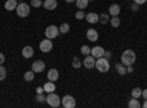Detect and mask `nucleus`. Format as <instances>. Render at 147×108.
<instances>
[{"instance_id": "f257e3e1", "label": "nucleus", "mask_w": 147, "mask_h": 108, "mask_svg": "<svg viewBox=\"0 0 147 108\" xmlns=\"http://www.w3.org/2000/svg\"><path fill=\"white\" fill-rule=\"evenodd\" d=\"M136 60H137L136 51H132L131 48L125 50L124 53H122V56H121V63L125 64V66H132L134 63H136Z\"/></svg>"}, {"instance_id": "f03ea898", "label": "nucleus", "mask_w": 147, "mask_h": 108, "mask_svg": "<svg viewBox=\"0 0 147 108\" xmlns=\"http://www.w3.org/2000/svg\"><path fill=\"white\" fill-rule=\"evenodd\" d=\"M97 72H100V73H107L110 70V63L106 57H100V58H96V66Z\"/></svg>"}, {"instance_id": "7ed1b4c3", "label": "nucleus", "mask_w": 147, "mask_h": 108, "mask_svg": "<svg viewBox=\"0 0 147 108\" xmlns=\"http://www.w3.org/2000/svg\"><path fill=\"white\" fill-rule=\"evenodd\" d=\"M46 104H49L53 108H57L62 104V99H60V97L56 92H50V93H47V97H46Z\"/></svg>"}, {"instance_id": "20e7f679", "label": "nucleus", "mask_w": 147, "mask_h": 108, "mask_svg": "<svg viewBox=\"0 0 147 108\" xmlns=\"http://www.w3.org/2000/svg\"><path fill=\"white\" fill-rule=\"evenodd\" d=\"M16 15L19 18H27L31 12V5H27V3H18L16 6Z\"/></svg>"}, {"instance_id": "39448f33", "label": "nucleus", "mask_w": 147, "mask_h": 108, "mask_svg": "<svg viewBox=\"0 0 147 108\" xmlns=\"http://www.w3.org/2000/svg\"><path fill=\"white\" fill-rule=\"evenodd\" d=\"M59 34H60V32H59V27H56V25H49V27L46 28V31H44L46 38H50V40L56 38Z\"/></svg>"}, {"instance_id": "423d86ee", "label": "nucleus", "mask_w": 147, "mask_h": 108, "mask_svg": "<svg viewBox=\"0 0 147 108\" xmlns=\"http://www.w3.org/2000/svg\"><path fill=\"white\" fill-rule=\"evenodd\" d=\"M53 50V42L50 38H46L40 41V51L41 53H50Z\"/></svg>"}, {"instance_id": "0eeeda50", "label": "nucleus", "mask_w": 147, "mask_h": 108, "mask_svg": "<svg viewBox=\"0 0 147 108\" xmlns=\"http://www.w3.org/2000/svg\"><path fill=\"white\" fill-rule=\"evenodd\" d=\"M75 105H77V101L74 97H71V95H65L62 98V107L63 108H75Z\"/></svg>"}, {"instance_id": "6e6552de", "label": "nucleus", "mask_w": 147, "mask_h": 108, "mask_svg": "<svg viewBox=\"0 0 147 108\" xmlns=\"http://www.w3.org/2000/svg\"><path fill=\"white\" fill-rule=\"evenodd\" d=\"M44 69H46V63L43 60H37V62H34L32 66H31V70L35 72V73H41V72H44Z\"/></svg>"}, {"instance_id": "1a4fd4ad", "label": "nucleus", "mask_w": 147, "mask_h": 108, "mask_svg": "<svg viewBox=\"0 0 147 108\" xmlns=\"http://www.w3.org/2000/svg\"><path fill=\"white\" fill-rule=\"evenodd\" d=\"M82 66H84L85 69H93V67L96 66V58H94L91 54L85 56V58L82 60Z\"/></svg>"}, {"instance_id": "9d476101", "label": "nucleus", "mask_w": 147, "mask_h": 108, "mask_svg": "<svg viewBox=\"0 0 147 108\" xmlns=\"http://www.w3.org/2000/svg\"><path fill=\"white\" fill-rule=\"evenodd\" d=\"M105 48H103V47H99V45H97V47H93V48H91V56L94 57V58H100V57H103L105 56Z\"/></svg>"}, {"instance_id": "9b49d317", "label": "nucleus", "mask_w": 147, "mask_h": 108, "mask_svg": "<svg viewBox=\"0 0 147 108\" xmlns=\"http://www.w3.org/2000/svg\"><path fill=\"white\" fill-rule=\"evenodd\" d=\"M85 35H87V40H88V41H91V42H94V41H97V40H99V32H97L94 28H90V29H87Z\"/></svg>"}, {"instance_id": "f8f14e48", "label": "nucleus", "mask_w": 147, "mask_h": 108, "mask_svg": "<svg viewBox=\"0 0 147 108\" xmlns=\"http://www.w3.org/2000/svg\"><path fill=\"white\" fill-rule=\"evenodd\" d=\"M109 15L110 16H119L121 15V5L118 3H113L109 6Z\"/></svg>"}, {"instance_id": "ddd939ff", "label": "nucleus", "mask_w": 147, "mask_h": 108, "mask_svg": "<svg viewBox=\"0 0 147 108\" xmlns=\"http://www.w3.org/2000/svg\"><path fill=\"white\" fill-rule=\"evenodd\" d=\"M43 7L46 10H55L57 7V0H44V2H43Z\"/></svg>"}, {"instance_id": "4468645a", "label": "nucleus", "mask_w": 147, "mask_h": 108, "mask_svg": "<svg viewBox=\"0 0 147 108\" xmlns=\"http://www.w3.org/2000/svg\"><path fill=\"white\" fill-rule=\"evenodd\" d=\"M21 53H22V57H24V58H31V57L34 56V48H32L31 45H25V47L22 48Z\"/></svg>"}, {"instance_id": "2eb2a0df", "label": "nucleus", "mask_w": 147, "mask_h": 108, "mask_svg": "<svg viewBox=\"0 0 147 108\" xmlns=\"http://www.w3.org/2000/svg\"><path fill=\"white\" fill-rule=\"evenodd\" d=\"M47 79L49 80H52V82H56L57 79H59V72H57V69H50L47 72Z\"/></svg>"}, {"instance_id": "dca6fc26", "label": "nucleus", "mask_w": 147, "mask_h": 108, "mask_svg": "<svg viewBox=\"0 0 147 108\" xmlns=\"http://www.w3.org/2000/svg\"><path fill=\"white\" fill-rule=\"evenodd\" d=\"M85 21H87L88 23H97L99 22V15L94 13V12H90V13L85 15Z\"/></svg>"}, {"instance_id": "f3484780", "label": "nucleus", "mask_w": 147, "mask_h": 108, "mask_svg": "<svg viewBox=\"0 0 147 108\" xmlns=\"http://www.w3.org/2000/svg\"><path fill=\"white\" fill-rule=\"evenodd\" d=\"M43 88H44V92H47V93L56 91V85H55V82H52V80H47L43 85Z\"/></svg>"}, {"instance_id": "a211bd4d", "label": "nucleus", "mask_w": 147, "mask_h": 108, "mask_svg": "<svg viewBox=\"0 0 147 108\" xmlns=\"http://www.w3.org/2000/svg\"><path fill=\"white\" fill-rule=\"evenodd\" d=\"M18 6V2L16 0H6V3H5V9L7 12H12V10H15Z\"/></svg>"}, {"instance_id": "6ab92c4d", "label": "nucleus", "mask_w": 147, "mask_h": 108, "mask_svg": "<svg viewBox=\"0 0 147 108\" xmlns=\"http://www.w3.org/2000/svg\"><path fill=\"white\" fill-rule=\"evenodd\" d=\"M115 69H116V72H118V75H121V76L128 75V73H127V66H125V64H122V63H116Z\"/></svg>"}, {"instance_id": "aec40b11", "label": "nucleus", "mask_w": 147, "mask_h": 108, "mask_svg": "<svg viewBox=\"0 0 147 108\" xmlns=\"http://www.w3.org/2000/svg\"><path fill=\"white\" fill-rule=\"evenodd\" d=\"M109 23H110V27H112V28H118L121 25L119 16H112V18H110V21H109Z\"/></svg>"}, {"instance_id": "412c9836", "label": "nucleus", "mask_w": 147, "mask_h": 108, "mask_svg": "<svg viewBox=\"0 0 147 108\" xmlns=\"http://www.w3.org/2000/svg\"><path fill=\"white\" fill-rule=\"evenodd\" d=\"M34 78H35V72H32V70H28V72L24 73V79H25L27 82H32Z\"/></svg>"}, {"instance_id": "4be33fe9", "label": "nucleus", "mask_w": 147, "mask_h": 108, "mask_svg": "<svg viewBox=\"0 0 147 108\" xmlns=\"http://www.w3.org/2000/svg\"><path fill=\"white\" fill-rule=\"evenodd\" d=\"M88 0H75V5H77V7L78 9H81V10H84L85 7L88 6Z\"/></svg>"}, {"instance_id": "5701e85b", "label": "nucleus", "mask_w": 147, "mask_h": 108, "mask_svg": "<svg viewBox=\"0 0 147 108\" xmlns=\"http://www.w3.org/2000/svg\"><path fill=\"white\" fill-rule=\"evenodd\" d=\"M128 107H129V108H140L141 104H140L138 98H131L129 102H128Z\"/></svg>"}, {"instance_id": "b1692460", "label": "nucleus", "mask_w": 147, "mask_h": 108, "mask_svg": "<svg viewBox=\"0 0 147 108\" xmlns=\"http://www.w3.org/2000/svg\"><path fill=\"white\" fill-rule=\"evenodd\" d=\"M69 29H71V27H69V23H66V22H63L62 25L59 27V32L60 34H68Z\"/></svg>"}, {"instance_id": "393cba45", "label": "nucleus", "mask_w": 147, "mask_h": 108, "mask_svg": "<svg viewBox=\"0 0 147 108\" xmlns=\"http://www.w3.org/2000/svg\"><path fill=\"white\" fill-rule=\"evenodd\" d=\"M72 67H74V69L82 67V60H80L78 57H74V58H72Z\"/></svg>"}, {"instance_id": "a878e982", "label": "nucleus", "mask_w": 147, "mask_h": 108, "mask_svg": "<svg viewBox=\"0 0 147 108\" xmlns=\"http://www.w3.org/2000/svg\"><path fill=\"white\" fill-rule=\"evenodd\" d=\"M141 92H143L141 88H134L132 92H131V97L132 98H141Z\"/></svg>"}, {"instance_id": "bb28decb", "label": "nucleus", "mask_w": 147, "mask_h": 108, "mask_svg": "<svg viewBox=\"0 0 147 108\" xmlns=\"http://www.w3.org/2000/svg\"><path fill=\"white\" fill-rule=\"evenodd\" d=\"M109 21H110V19H109V13H102V15H99V22L103 23V25H106Z\"/></svg>"}, {"instance_id": "cd10ccee", "label": "nucleus", "mask_w": 147, "mask_h": 108, "mask_svg": "<svg viewBox=\"0 0 147 108\" xmlns=\"http://www.w3.org/2000/svg\"><path fill=\"white\" fill-rule=\"evenodd\" d=\"M6 76H7V72H6V69L3 67V64H0V82L5 80V79H6Z\"/></svg>"}, {"instance_id": "c85d7f7f", "label": "nucleus", "mask_w": 147, "mask_h": 108, "mask_svg": "<svg viewBox=\"0 0 147 108\" xmlns=\"http://www.w3.org/2000/svg\"><path fill=\"white\" fill-rule=\"evenodd\" d=\"M32 7H37L38 9L40 6H43V0H31V3H30Z\"/></svg>"}, {"instance_id": "c756f323", "label": "nucleus", "mask_w": 147, "mask_h": 108, "mask_svg": "<svg viewBox=\"0 0 147 108\" xmlns=\"http://www.w3.org/2000/svg\"><path fill=\"white\" fill-rule=\"evenodd\" d=\"M81 53H82L84 56H88V54L91 53V48H90L88 45H82V47H81Z\"/></svg>"}, {"instance_id": "7c9ffc66", "label": "nucleus", "mask_w": 147, "mask_h": 108, "mask_svg": "<svg viewBox=\"0 0 147 108\" xmlns=\"http://www.w3.org/2000/svg\"><path fill=\"white\" fill-rule=\"evenodd\" d=\"M75 18H77L78 21L84 19V18H85V13H84V10H81V9H80V10L77 12V13H75Z\"/></svg>"}, {"instance_id": "2f4dec72", "label": "nucleus", "mask_w": 147, "mask_h": 108, "mask_svg": "<svg viewBox=\"0 0 147 108\" xmlns=\"http://www.w3.org/2000/svg\"><path fill=\"white\" fill-rule=\"evenodd\" d=\"M35 99L38 101V102H46V97H44L43 93H37V98Z\"/></svg>"}, {"instance_id": "473e14b6", "label": "nucleus", "mask_w": 147, "mask_h": 108, "mask_svg": "<svg viewBox=\"0 0 147 108\" xmlns=\"http://www.w3.org/2000/svg\"><path fill=\"white\" fill-rule=\"evenodd\" d=\"M5 60H6L5 54H3V53H0V64H3V63H5Z\"/></svg>"}, {"instance_id": "72a5a7b5", "label": "nucleus", "mask_w": 147, "mask_h": 108, "mask_svg": "<svg viewBox=\"0 0 147 108\" xmlns=\"http://www.w3.org/2000/svg\"><path fill=\"white\" fill-rule=\"evenodd\" d=\"M132 2H134V3H137V5H144L147 0H132Z\"/></svg>"}, {"instance_id": "f704fd0d", "label": "nucleus", "mask_w": 147, "mask_h": 108, "mask_svg": "<svg viewBox=\"0 0 147 108\" xmlns=\"http://www.w3.org/2000/svg\"><path fill=\"white\" fill-rule=\"evenodd\" d=\"M138 7H140V5H137V3H134V5L131 6V9H132L134 12H137V10H138Z\"/></svg>"}, {"instance_id": "c9c22d12", "label": "nucleus", "mask_w": 147, "mask_h": 108, "mask_svg": "<svg viewBox=\"0 0 147 108\" xmlns=\"http://www.w3.org/2000/svg\"><path fill=\"white\" fill-rule=\"evenodd\" d=\"M103 57H106V58L109 60L110 57H112V53H110V51H105V56H103Z\"/></svg>"}, {"instance_id": "e433bc0d", "label": "nucleus", "mask_w": 147, "mask_h": 108, "mask_svg": "<svg viewBox=\"0 0 147 108\" xmlns=\"http://www.w3.org/2000/svg\"><path fill=\"white\" fill-rule=\"evenodd\" d=\"M134 72V67L132 66H127V73H132Z\"/></svg>"}, {"instance_id": "4c0bfd02", "label": "nucleus", "mask_w": 147, "mask_h": 108, "mask_svg": "<svg viewBox=\"0 0 147 108\" xmlns=\"http://www.w3.org/2000/svg\"><path fill=\"white\" fill-rule=\"evenodd\" d=\"M141 97H143L144 99H147V89H144V91L141 92Z\"/></svg>"}, {"instance_id": "58836bf2", "label": "nucleus", "mask_w": 147, "mask_h": 108, "mask_svg": "<svg viewBox=\"0 0 147 108\" xmlns=\"http://www.w3.org/2000/svg\"><path fill=\"white\" fill-rule=\"evenodd\" d=\"M43 92H44V88H43V86L37 88V93H43Z\"/></svg>"}, {"instance_id": "ea45409f", "label": "nucleus", "mask_w": 147, "mask_h": 108, "mask_svg": "<svg viewBox=\"0 0 147 108\" xmlns=\"http://www.w3.org/2000/svg\"><path fill=\"white\" fill-rule=\"evenodd\" d=\"M141 107H144V108H147V99H144V102L141 104Z\"/></svg>"}, {"instance_id": "a19ab883", "label": "nucleus", "mask_w": 147, "mask_h": 108, "mask_svg": "<svg viewBox=\"0 0 147 108\" xmlns=\"http://www.w3.org/2000/svg\"><path fill=\"white\" fill-rule=\"evenodd\" d=\"M66 3H75V0H65Z\"/></svg>"}, {"instance_id": "79ce46f5", "label": "nucleus", "mask_w": 147, "mask_h": 108, "mask_svg": "<svg viewBox=\"0 0 147 108\" xmlns=\"http://www.w3.org/2000/svg\"><path fill=\"white\" fill-rule=\"evenodd\" d=\"M88 2H93V0H88Z\"/></svg>"}]
</instances>
